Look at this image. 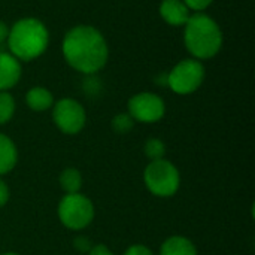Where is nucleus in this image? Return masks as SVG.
I'll use <instances>...</instances> for the list:
<instances>
[{"instance_id":"nucleus-1","label":"nucleus","mask_w":255,"mask_h":255,"mask_svg":"<svg viewBox=\"0 0 255 255\" xmlns=\"http://www.w3.org/2000/svg\"><path fill=\"white\" fill-rule=\"evenodd\" d=\"M61 52L73 70L87 76L99 73L109 60V46L103 33L87 24L75 25L64 34Z\"/></svg>"},{"instance_id":"nucleus-2","label":"nucleus","mask_w":255,"mask_h":255,"mask_svg":"<svg viewBox=\"0 0 255 255\" xmlns=\"http://www.w3.org/2000/svg\"><path fill=\"white\" fill-rule=\"evenodd\" d=\"M224 36L218 22L205 12L191 13L184 25V43L191 58L199 61L214 58L223 48Z\"/></svg>"},{"instance_id":"nucleus-3","label":"nucleus","mask_w":255,"mask_h":255,"mask_svg":"<svg viewBox=\"0 0 255 255\" xmlns=\"http://www.w3.org/2000/svg\"><path fill=\"white\" fill-rule=\"evenodd\" d=\"M9 52L19 61H33L45 54L49 45V31L43 21L25 16L13 22L7 34Z\"/></svg>"},{"instance_id":"nucleus-4","label":"nucleus","mask_w":255,"mask_h":255,"mask_svg":"<svg viewBox=\"0 0 255 255\" xmlns=\"http://www.w3.org/2000/svg\"><path fill=\"white\" fill-rule=\"evenodd\" d=\"M143 184L152 196L169 199L181 187V173L172 161L166 158L154 160L143 169Z\"/></svg>"},{"instance_id":"nucleus-5","label":"nucleus","mask_w":255,"mask_h":255,"mask_svg":"<svg viewBox=\"0 0 255 255\" xmlns=\"http://www.w3.org/2000/svg\"><path fill=\"white\" fill-rule=\"evenodd\" d=\"M57 215L60 223L73 232L87 229L96 215L93 202L82 193L64 194L57 206Z\"/></svg>"},{"instance_id":"nucleus-6","label":"nucleus","mask_w":255,"mask_h":255,"mask_svg":"<svg viewBox=\"0 0 255 255\" xmlns=\"http://www.w3.org/2000/svg\"><path fill=\"white\" fill-rule=\"evenodd\" d=\"M206 76L202 61L196 58H184L172 67L166 76V85L178 96H188L196 93Z\"/></svg>"},{"instance_id":"nucleus-7","label":"nucleus","mask_w":255,"mask_h":255,"mask_svg":"<svg viewBox=\"0 0 255 255\" xmlns=\"http://www.w3.org/2000/svg\"><path fill=\"white\" fill-rule=\"evenodd\" d=\"M51 109L54 124L61 133L73 136L84 130L87 124V112L78 100L64 97L57 100Z\"/></svg>"},{"instance_id":"nucleus-8","label":"nucleus","mask_w":255,"mask_h":255,"mask_svg":"<svg viewBox=\"0 0 255 255\" xmlns=\"http://www.w3.org/2000/svg\"><path fill=\"white\" fill-rule=\"evenodd\" d=\"M127 112L136 123L154 124L163 120L166 114V103L158 94L142 91L130 97L127 103Z\"/></svg>"},{"instance_id":"nucleus-9","label":"nucleus","mask_w":255,"mask_h":255,"mask_svg":"<svg viewBox=\"0 0 255 255\" xmlns=\"http://www.w3.org/2000/svg\"><path fill=\"white\" fill-rule=\"evenodd\" d=\"M22 75L21 61L10 52H0V91L13 88Z\"/></svg>"},{"instance_id":"nucleus-10","label":"nucleus","mask_w":255,"mask_h":255,"mask_svg":"<svg viewBox=\"0 0 255 255\" xmlns=\"http://www.w3.org/2000/svg\"><path fill=\"white\" fill-rule=\"evenodd\" d=\"M158 12L164 22L172 27H184L191 16V10L182 0H163Z\"/></svg>"},{"instance_id":"nucleus-11","label":"nucleus","mask_w":255,"mask_h":255,"mask_svg":"<svg viewBox=\"0 0 255 255\" xmlns=\"http://www.w3.org/2000/svg\"><path fill=\"white\" fill-rule=\"evenodd\" d=\"M18 163V148L15 142L4 133L0 131V176L7 175L13 170Z\"/></svg>"},{"instance_id":"nucleus-12","label":"nucleus","mask_w":255,"mask_h":255,"mask_svg":"<svg viewBox=\"0 0 255 255\" xmlns=\"http://www.w3.org/2000/svg\"><path fill=\"white\" fill-rule=\"evenodd\" d=\"M54 94L45 87H33L25 93V105L34 112H45L54 106Z\"/></svg>"},{"instance_id":"nucleus-13","label":"nucleus","mask_w":255,"mask_h":255,"mask_svg":"<svg viewBox=\"0 0 255 255\" xmlns=\"http://www.w3.org/2000/svg\"><path fill=\"white\" fill-rule=\"evenodd\" d=\"M160 255H199L196 245L185 236H170L161 247Z\"/></svg>"},{"instance_id":"nucleus-14","label":"nucleus","mask_w":255,"mask_h":255,"mask_svg":"<svg viewBox=\"0 0 255 255\" xmlns=\"http://www.w3.org/2000/svg\"><path fill=\"white\" fill-rule=\"evenodd\" d=\"M58 182L64 194H73V193H81L84 181L81 172L76 167H67L60 173Z\"/></svg>"},{"instance_id":"nucleus-15","label":"nucleus","mask_w":255,"mask_h":255,"mask_svg":"<svg viewBox=\"0 0 255 255\" xmlns=\"http://www.w3.org/2000/svg\"><path fill=\"white\" fill-rule=\"evenodd\" d=\"M16 103L9 91H0V126L7 124L15 115Z\"/></svg>"},{"instance_id":"nucleus-16","label":"nucleus","mask_w":255,"mask_h":255,"mask_svg":"<svg viewBox=\"0 0 255 255\" xmlns=\"http://www.w3.org/2000/svg\"><path fill=\"white\" fill-rule=\"evenodd\" d=\"M143 154L149 161L154 160H161L166 157V145L161 139L158 137H151L145 142L143 145Z\"/></svg>"},{"instance_id":"nucleus-17","label":"nucleus","mask_w":255,"mask_h":255,"mask_svg":"<svg viewBox=\"0 0 255 255\" xmlns=\"http://www.w3.org/2000/svg\"><path fill=\"white\" fill-rule=\"evenodd\" d=\"M136 121L131 118V115L128 112H121V114H117L112 121H111V127L115 133L118 134H127L133 130Z\"/></svg>"},{"instance_id":"nucleus-18","label":"nucleus","mask_w":255,"mask_h":255,"mask_svg":"<svg viewBox=\"0 0 255 255\" xmlns=\"http://www.w3.org/2000/svg\"><path fill=\"white\" fill-rule=\"evenodd\" d=\"M182 1L187 4L190 10H194V12H203L214 3V0H182Z\"/></svg>"},{"instance_id":"nucleus-19","label":"nucleus","mask_w":255,"mask_h":255,"mask_svg":"<svg viewBox=\"0 0 255 255\" xmlns=\"http://www.w3.org/2000/svg\"><path fill=\"white\" fill-rule=\"evenodd\" d=\"M123 255H154V253L142 244H134V245L128 247Z\"/></svg>"},{"instance_id":"nucleus-20","label":"nucleus","mask_w":255,"mask_h":255,"mask_svg":"<svg viewBox=\"0 0 255 255\" xmlns=\"http://www.w3.org/2000/svg\"><path fill=\"white\" fill-rule=\"evenodd\" d=\"M9 199H10V190H9L7 184L0 176V209L7 205Z\"/></svg>"},{"instance_id":"nucleus-21","label":"nucleus","mask_w":255,"mask_h":255,"mask_svg":"<svg viewBox=\"0 0 255 255\" xmlns=\"http://www.w3.org/2000/svg\"><path fill=\"white\" fill-rule=\"evenodd\" d=\"M73 244H75V248H76L78 251H81V253H88V251L93 248L90 239L85 238V236H78V238L73 241Z\"/></svg>"},{"instance_id":"nucleus-22","label":"nucleus","mask_w":255,"mask_h":255,"mask_svg":"<svg viewBox=\"0 0 255 255\" xmlns=\"http://www.w3.org/2000/svg\"><path fill=\"white\" fill-rule=\"evenodd\" d=\"M88 255H115L106 245L103 244H99V245H94L90 251H88Z\"/></svg>"},{"instance_id":"nucleus-23","label":"nucleus","mask_w":255,"mask_h":255,"mask_svg":"<svg viewBox=\"0 0 255 255\" xmlns=\"http://www.w3.org/2000/svg\"><path fill=\"white\" fill-rule=\"evenodd\" d=\"M7 34H9V27L3 21H0V45L6 42Z\"/></svg>"},{"instance_id":"nucleus-24","label":"nucleus","mask_w":255,"mask_h":255,"mask_svg":"<svg viewBox=\"0 0 255 255\" xmlns=\"http://www.w3.org/2000/svg\"><path fill=\"white\" fill-rule=\"evenodd\" d=\"M1 255H21V254H18V253H13V251H9V253H4V254H1Z\"/></svg>"}]
</instances>
